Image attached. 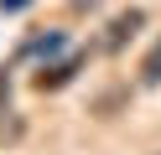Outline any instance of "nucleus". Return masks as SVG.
<instances>
[{
  "label": "nucleus",
  "instance_id": "1",
  "mask_svg": "<svg viewBox=\"0 0 161 155\" xmlns=\"http://www.w3.org/2000/svg\"><path fill=\"white\" fill-rule=\"evenodd\" d=\"M140 26H146V10H140V5H130V10H119V16H114V21H109V26H104V36H99V52H119V47H125V41L135 36Z\"/></svg>",
  "mask_w": 161,
  "mask_h": 155
},
{
  "label": "nucleus",
  "instance_id": "2",
  "mask_svg": "<svg viewBox=\"0 0 161 155\" xmlns=\"http://www.w3.org/2000/svg\"><path fill=\"white\" fill-rule=\"evenodd\" d=\"M78 67H83V57H68V62H52V67H42L31 78V88L36 93H57V88H68V83L78 78Z\"/></svg>",
  "mask_w": 161,
  "mask_h": 155
},
{
  "label": "nucleus",
  "instance_id": "3",
  "mask_svg": "<svg viewBox=\"0 0 161 155\" xmlns=\"http://www.w3.org/2000/svg\"><path fill=\"white\" fill-rule=\"evenodd\" d=\"M140 83H146V88H156V83H161V41L151 47V57L140 62Z\"/></svg>",
  "mask_w": 161,
  "mask_h": 155
},
{
  "label": "nucleus",
  "instance_id": "4",
  "mask_svg": "<svg viewBox=\"0 0 161 155\" xmlns=\"http://www.w3.org/2000/svg\"><path fill=\"white\" fill-rule=\"evenodd\" d=\"M21 134V119L11 114V98H0V140H16Z\"/></svg>",
  "mask_w": 161,
  "mask_h": 155
},
{
  "label": "nucleus",
  "instance_id": "5",
  "mask_svg": "<svg viewBox=\"0 0 161 155\" xmlns=\"http://www.w3.org/2000/svg\"><path fill=\"white\" fill-rule=\"evenodd\" d=\"M0 98H11V78H5V72H0Z\"/></svg>",
  "mask_w": 161,
  "mask_h": 155
},
{
  "label": "nucleus",
  "instance_id": "6",
  "mask_svg": "<svg viewBox=\"0 0 161 155\" xmlns=\"http://www.w3.org/2000/svg\"><path fill=\"white\" fill-rule=\"evenodd\" d=\"M26 5V0H0V10H21Z\"/></svg>",
  "mask_w": 161,
  "mask_h": 155
}]
</instances>
